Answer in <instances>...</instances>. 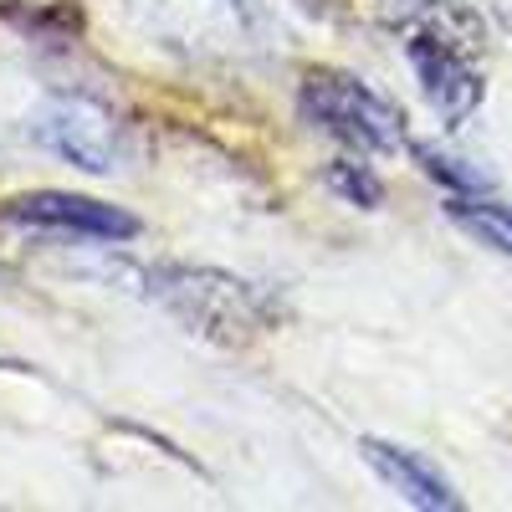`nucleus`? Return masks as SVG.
<instances>
[{
  "instance_id": "obj_9",
  "label": "nucleus",
  "mask_w": 512,
  "mask_h": 512,
  "mask_svg": "<svg viewBox=\"0 0 512 512\" xmlns=\"http://www.w3.org/2000/svg\"><path fill=\"white\" fill-rule=\"evenodd\" d=\"M328 185L344 195V200H354V205H364V210H374L379 200H384V185H379V175L369 164H354V159H333V169H328Z\"/></svg>"
},
{
  "instance_id": "obj_6",
  "label": "nucleus",
  "mask_w": 512,
  "mask_h": 512,
  "mask_svg": "<svg viewBox=\"0 0 512 512\" xmlns=\"http://www.w3.org/2000/svg\"><path fill=\"white\" fill-rule=\"evenodd\" d=\"M359 451H364V461H369L374 472L390 482L405 502L431 507V512H456V507H461L456 487H451L425 456H415V451H405V446H390V441H379V436H364Z\"/></svg>"
},
{
  "instance_id": "obj_7",
  "label": "nucleus",
  "mask_w": 512,
  "mask_h": 512,
  "mask_svg": "<svg viewBox=\"0 0 512 512\" xmlns=\"http://www.w3.org/2000/svg\"><path fill=\"white\" fill-rule=\"evenodd\" d=\"M446 210H451V221H461L472 236H482L487 246L512 256V205L492 200V190L487 195H451Z\"/></svg>"
},
{
  "instance_id": "obj_1",
  "label": "nucleus",
  "mask_w": 512,
  "mask_h": 512,
  "mask_svg": "<svg viewBox=\"0 0 512 512\" xmlns=\"http://www.w3.org/2000/svg\"><path fill=\"white\" fill-rule=\"evenodd\" d=\"M149 287L180 323L216 344H251L277 323V303L262 287L216 267H159L149 272Z\"/></svg>"
},
{
  "instance_id": "obj_8",
  "label": "nucleus",
  "mask_w": 512,
  "mask_h": 512,
  "mask_svg": "<svg viewBox=\"0 0 512 512\" xmlns=\"http://www.w3.org/2000/svg\"><path fill=\"white\" fill-rule=\"evenodd\" d=\"M410 154H415V164L425 169V175H431L436 185H446L451 195H487V190H492V180L482 175V169L441 154L436 144H410Z\"/></svg>"
},
{
  "instance_id": "obj_3",
  "label": "nucleus",
  "mask_w": 512,
  "mask_h": 512,
  "mask_svg": "<svg viewBox=\"0 0 512 512\" xmlns=\"http://www.w3.org/2000/svg\"><path fill=\"white\" fill-rule=\"evenodd\" d=\"M36 139L88 175H113L128 159L123 123L93 98H52L36 118Z\"/></svg>"
},
{
  "instance_id": "obj_4",
  "label": "nucleus",
  "mask_w": 512,
  "mask_h": 512,
  "mask_svg": "<svg viewBox=\"0 0 512 512\" xmlns=\"http://www.w3.org/2000/svg\"><path fill=\"white\" fill-rule=\"evenodd\" d=\"M0 216L16 226H47V231H72L88 241H134L139 221L118 205L88 200V195H67V190H36V195H16L0 205Z\"/></svg>"
},
{
  "instance_id": "obj_2",
  "label": "nucleus",
  "mask_w": 512,
  "mask_h": 512,
  "mask_svg": "<svg viewBox=\"0 0 512 512\" xmlns=\"http://www.w3.org/2000/svg\"><path fill=\"white\" fill-rule=\"evenodd\" d=\"M297 103L323 134L344 139L364 154H390L405 144V113L349 72H308Z\"/></svg>"
},
{
  "instance_id": "obj_5",
  "label": "nucleus",
  "mask_w": 512,
  "mask_h": 512,
  "mask_svg": "<svg viewBox=\"0 0 512 512\" xmlns=\"http://www.w3.org/2000/svg\"><path fill=\"white\" fill-rule=\"evenodd\" d=\"M405 57H410L415 77H420L425 98H431V108H436L446 123H466V118L477 113V103H482V77H477V67L466 62L446 36H425V31L410 36Z\"/></svg>"
}]
</instances>
